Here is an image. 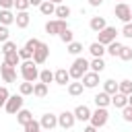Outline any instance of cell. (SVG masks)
Returning a JSON list of instances; mask_svg holds the SVG:
<instances>
[{"instance_id": "1", "label": "cell", "mask_w": 132, "mask_h": 132, "mask_svg": "<svg viewBox=\"0 0 132 132\" xmlns=\"http://www.w3.org/2000/svg\"><path fill=\"white\" fill-rule=\"evenodd\" d=\"M89 70H91L89 60H87V58H82V56H76V58H74V62H72V66L68 68L70 78H74V80H80V78H82V74H87Z\"/></svg>"}, {"instance_id": "2", "label": "cell", "mask_w": 132, "mask_h": 132, "mask_svg": "<svg viewBox=\"0 0 132 132\" xmlns=\"http://www.w3.org/2000/svg\"><path fill=\"white\" fill-rule=\"evenodd\" d=\"M39 64H35L33 60H23L21 62V76L23 80H29V82H35L39 80V70H37Z\"/></svg>"}, {"instance_id": "3", "label": "cell", "mask_w": 132, "mask_h": 132, "mask_svg": "<svg viewBox=\"0 0 132 132\" xmlns=\"http://www.w3.org/2000/svg\"><path fill=\"white\" fill-rule=\"evenodd\" d=\"M107 120H109V113H107V107H97L93 113H91V126H95L97 130L99 128H103L105 124H107Z\"/></svg>"}, {"instance_id": "4", "label": "cell", "mask_w": 132, "mask_h": 132, "mask_svg": "<svg viewBox=\"0 0 132 132\" xmlns=\"http://www.w3.org/2000/svg\"><path fill=\"white\" fill-rule=\"evenodd\" d=\"M23 103H25V99H23L21 93H19V95H10L8 101H6V105H4V109H6L10 116H16V113L23 109Z\"/></svg>"}, {"instance_id": "5", "label": "cell", "mask_w": 132, "mask_h": 132, "mask_svg": "<svg viewBox=\"0 0 132 132\" xmlns=\"http://www.w3.org/2000/svg\"><path fill=\"white\" fill-rule=\"evenodd\" d=\"M113 14L122 23H130L132 21V10H130V4H126V2H118L113 6Z\"/></svg>"}, {"instance_id": "6", "label": "cell", "mask_w": 132, "mask_h": 132, "mask_svg": "<svg viewBox=\"0 0 132 132\" xmlns=\"http://www.w3.org/2000/svg\"><path fill=\"white\" fill-rule=\"evenodd\" d=\"M64 29H68L66 19H54V21H47L45 23V33L47 35H60Z\"/></svg>"}, {"instance_id": "7", "label": "cell", "mask_w": 132, "mask_h": 132, "mask_svg": "<svg viewBox=\"0 0 132 132\" xmlns=\"http://www.w3.org/2000/svg\"><path fill=\"white\" fill-rule=\"evenodd\" d=\"M116 35H118V31H116V27H105V29H101L99 33H97V41L99 43H103V45H109L111 41H116Z\"/></svg>"}, {"instance_id": "8", "label": "cell", "mask_w": 132, "mask_h": 132, "mask_svg": "<svg viewBox=\"0 0 132 132\" xmlns=\"http://www.w3.org/2000/svg\"><path fill=\"white\" fill-rule=\"evenodd\" d=\"M74 124H76V116H74V111L64 109V111L58 116V126H60V128H64V130H70Z\"/></svg>"}, {"instance_id": "9", "label": "cell", "mask_w": 132, "mask_h": 132, "mask_svg": "<svg viewBox=\"0 0 132 132\" xmlns=\"http://www.w3.org/2000/svg\"><path fill=\"white\" fill-rule=\"evenodd\" d=\"M47 56H50V45L41 41V43L37 45V50L33 52V62H35V64H45V62H47Z\"/></svg>"}, {"instance_id": "10", "label": "cell", "mask_w": 132, "mask_h": 132, "mask_svg": "<svg viewBox=\"0 0 132 132\" xmlns=\"http://www.w3.org/2000/svg\"><path fill=\"white\" fill-rule=\"evenodd\" d=\"M0 74H2V80L4 82H14L16 80V68L10 66V64H6V62L0 64Z\"/></svg>"}, {"instance_id": "11", "label": "cell", "mask_w": 132, "mask_h": 132, "mask_svg": "<svg viewBox=\"0 0 132 132\" xmlns=\"http://www.w3.org/2000/svg\"><path fill=\"white\" fill-rule=\"evenodd\" d=\"M82 85H85V89H95L101 80H99V72H93V70H89L87 74H82Z\"/></svg>"}, {"instance_id": "12", "label": "cell", "mask_w": 132, "mask_h": 132, "mask_svg": "<svg viewBox=\"0 0 132 132\" xmlns=\"http://www.w3.org/2000/svg\"><path fill=\"white\" fill-rule=\"evenodd\" d=\"M39 124H41V128H43V130H50V132H52V130L58 126V116H54V113H50V111H47V113H43V116H41Z\"/></svg>"}, {"instance_id": "13", "label": "cell", "mask_w": 132, "mask_h": 132, "mask_svg": "<svg viewBox=\"0 0 132 132\" xmlns=\"http://www.w3.org/2000/svg\"><path fill=\"white\" fill-rule=\"evenodd\" d=\"M54 82L60 85V87L68 85V82H70V72H68L66 68H58V70L54 72Z\"/></svg>"}, {"instance_id": "14", "label": "cell", "mask_w": 132, "mask_h": 132, "mask_svg": "<svg viewBox=\"0 0 132 132\" xmlns=\"http://www.w3.org/2000/svg\"><path fill=\"white\" fill-rule=\"evenodd\" d=\"M14 23H16V27H19V29H27V27H29V23H31L29 12H27V10H16Z\"/></svg>"}, {"instance_id": "15", "label": "cell", "mask_w": 132, "mask_h": 132, "mask_svg": "<svg viewBox=\"0 0 132 132\" xmlns=\"http://www.w3.org/2000/svg\"><path fill=\"white\" fill-rule=\"evenodd\" d=\"M91 109L87 105H76L74 107V116H76V122H89L91 120Z\"/></svg>"}, {"instance_id": "16", "label": "cell", "mask_w": 132, "mask_h": 132, "mask_svg": "<svg viewBox=\"0 0 132 132\" xmlns=\"http://www.w3.org/2000/svg\"><path fill=\"white\" fill-rule=\"evenodd\" d=\"M93 101H95L97 107H107V105H111V95L105 93V91H99V93L93 97Z\"/></svg>"}, {"instance_id": "17", "label": "cell", "mask_w": 132, "mask_h": 132, "mask_svg": "<svg viewBox=\"0 0 132 132\" xmlns=\"http://www.w3.org/2000/svg\"><path fill=\"white\" fill-rule=\"evenodd\" d=\"M89 27H91V31L99 33L101 29H105V27H107V21H105V16H91Z\"/></svg>"}, {"instance_id": "18", "label": "cell", "mask_w": 132, "mask_h": 132, "mask_svg": "<svg viewBox=\"0 0 132 132\" xmlns=\"http://www.w3.org/2000/svg\"><path fill=\"white\" fill-rule=\"evenodd\" d=\"M111 105L113 107H118V109H124L126 105H128V95H124V93H116V95H111Z\"/></svg>"}, {"instance_id": "19", "label": "cell", "mask_w": 132, "mask_h": 132, "mask_svg": "<svg viewBox=\"0 0 132 132\" xmlns=\"http://www.w3.org/2000/svg\"><path fill=\"white\" fill-rule=\"evenodd\" d=\"M14 16H16V14H14L12 10H8V8H0V25H6V27L12 25V23H14Z\"/></svg>"}, {"instance_id": "20", "label": "cell", "mask_w": 132, "mask_h": 132, "mask_svg": "<svg viewBox=\"0 0 132 132\" xmlns=\"http://www.w3.org/2000/svg\"><path fill=\"white\" fill-rule=\"evenodd\" d=\"M89 52H91V56H93V58H103V54H105L107 50H105V45H103V43L93 41V43L89 45Z\"/></svg>"}, {"instance_id": "21", "label": "cell", "mask_w": 132, "mask_h": 132, "mask_svg": "<svg viewBox=\"0 0 132 132\" xmlns=\"http://www.w3.org/2000/svg\"><path fill=\"white\" fill-rule=\"evenodd\" d=\"M56 6H58V4H54V2H50V0H43L41 6H39V12L45 14V16H52V14H56Z\"/></svg>"}, {"instance_id": "22", "label": "cell", "mask_w": 132, "mask_h": 132, "mask_svg": "<svg viewBox=\"0 0 132 132\" xmlns=\"http://www.w3.org/2000/svg\"><path fill=\"white\" fill-rule=\"evenodd\" d=\"M82 91H85V85H82V80L68 82V93H70L72 97H78V95H82Z\"/></svg>"}, {"instance_id": "23", "label": "cell", "mask_w": 132, "mask_h": 132, "mask_svg": "<svg viewBox=\"0 0 132 132\" xmlns=\"http://www.w3.org/2000/svg\"><path fill=\"white\" fill-rule=\"evenodd\" d=\"M4 62H6V64H10V66H14V68H16V66H21V62H23V60H21V56H19V50H16V52L6 54V56H4Z\"/></svg>"}, {"instance_id": "24", "label": "cell", "mask_w": 132, "mask_h": 132, "mask_svg": "<svg viewBox=\"0 0 132 132\" xmlns=\"http://www.w3.org/2000/svg\"><path fill=\"white\" fill-rule=\"evenodd\" d=\"M118 89H120V82H116L113 78H107V80H103V91H105V93H109V95H116V93H118Z\"/></svg>"}, {"instance_id": "25", "label": "cell", "mask_w": 132, "mask_h": 132, "mask_svg": "<svg viewBox=\"0 0 132 132\" xmlns=\"http://www.w3.org/2000/svg\"><path fill=\"white\" fill-rule=\"evenodd\" d=\"M47 91H50V89H47V85H45V82H41V80H39V82H35V87H33V95H35V97H39V99L47 97Z\"/></svg>"}, {"instance_id": "26", "label": "cell", "mask_w": 132, "mask_h": 132, "mask_svg": "<svg viewBox=\"0 0 132 132\" xmlns=\"http://www.w3.org/2000/svg\"><path fill=\"white\" fill-rule=\"evenodd\" d=\"M31 120H33V113H31L29 109H25V107H23V109H21V111L16 113V122H19L21 126H25V124H29Z\"/></svg>"}, {"instance_id": "27", "label": "cell", "mask_w": 132, "mask_h": 132, "mask_svg": "<svg viewBox=\"0 0 132 132\" xmlns=\"http://www.w3.org/2000/svg\"><path fill=\"white\" fill-rule=\"evenodd\" d=\"M89 66H91L93 72H99V74L105 70V62H103V58H93V60L89 62Z\"/></svg>"}, {"instance_id": "28", "label": "cell", "mask_w": 132, "mask_h": 132, "mask_svg": "<svg viewBox=\"0 0 132 132\" xmlns=\"http://www.w3.org/2000/svg\"><path fill=\"white\" fill-rule=\"evenodd\" d=\"M105 50H107V54H109V56L118 58V56H120V52H122V43H120V41H111L109 45H105Z\"/></svg>"}, {"instance_id": "29", "label": "cell", "mask_w": 132, "mask_h": 132, "mask_svg": "<svg viewBox=\"0 0 132 132\" xmlns=\"http://www.w3.org/2000/svg\"><path fill=\"white\" fill-rule=\"evenodd\" d=\"M56 16H58V19H68V16H70V6H66L64 2L58 4V6H56Z\"/></svg>"}, {"instance_id": "30", "label": "cell", "mask_w": 132, "mask_h": 132, "mask_svg": "<svg viewBox=\"0 0 132 132\" xmlns=\"http://www.w3.org/2000/svg\"><path fill=\"white\" fill-rule=\"evenodd\" d=\"M33 87H35V82H29V80H25V82H21L19 85V93L25 97V95H33Z\"/></svg>"}, {"instance_id": "31", "label": "cell", "mask_w": 132, "mask_h": 132, "mask_svg": "<svg viewBox=\"0 0 132 132\" xmlns=\"http://www.w3.org/2000/svg\"><path fill=\"white\" fill-rule=\"evenodd\" d=\"M66 50H68V54H72V56H78V54L82 52V43H80V41H70V43L66 45Z\"/></svg>"}, {"instance_id": "32", "label": "cell", "mask_w": 132, "mask_h": 132, "mask_svg": "<svg viewBox=\"0 0 132 132\" xmlns=\"http://www.w3.org/2000/svg\"><path fill=\"white\" fill-rule=\"evenodd\" d=\"M39 80H41V82H45V85L54 82V72H52L50 68H45V70H39Z\"/></svg>"}, {"instance_id": "33", "label": "cell", "mask_w": 132, "mask_h": 132, "mask_svg": "<svg viewBox=\"0 0 132 132\" xmlns=\"http://www.w3.org/2000/svg\"><path fill=\"white\" fill-rule=\"evenodd\" d=\"M122 62H130L132 60V47L130 45H122V52H120V56H118Z\"/></svg>"}, {"instance_id": "34", "label": "cell", "mask_w": 132, "mask_h": 132, "mask_svg": "<svg viewBox=\"0 0 132 132\" xmlns=\"http://www.w3.org/2000/svg\"><path fill=\"white\" fill-rule=\"evenodd\" d=\"M118 91L124 93V95H130V93H132V80H130V78L120 80V89H118Z\"/></svg>"}, {"instance_id": "35", "label": "cell", "mask_w": 132, "mask_h": 132, "mask_svg": "<svg viewBox=\"0 0 132 132\" xmlns=\"http://www.w3.org/2000/svg\"><path fill=\"white\" fill-rule=\"evenodd\" d=\"M23 128H25V132H41V130H43V128H41V124H39L37 120H31V122H29V124H25Z\"/></svg>"}, {"instance_id": "36", "label": "cell", "mask_w": 132, "mask_h": 132, "mask_svg": "<svg viewBox=\"0 0 132 132\" xmlns=\"http://www.w3.org/2000/svg\"><path fill=\"white\" fill-rule=\"evenodd\" d=\"M58 37H60V39H62V41H64L66 45H68L70 41H74V33H72L70 29H64V31H62V33H60Z\"/></svg>"}, {"instance_id": "37", "label": "cell", "mask_w": 132, "mask_h": 132, "mask_svg": "<svg viewBox=\"0 0 132 132\" xmlns=\"http://www.w3.org/2000/svg\"><path fill=\"white\" fill-rule=\"evenodd\" d=\"M16 50H19V47H16V43H14V41H10V39L2 43V54H4V56H6V54H10V52H16Z\"/></svg>"}, {"instance_id": "38", "label": "cell", "mask_w": 132, "mask_h": 132, "mask_svg": "<svg viewBox=\"0 0 132 132\" xmlns=\"http://www.w3.org/2000/svg\"><path fill=\"white\" fill-rule=\"evenodd\" d=\"M19 56H21V60H33V52H31L27 45L19 47Z\"/></svg>"}, {"instance_id": "39", "label": "cell", "mask_w": 132, "mask_h": 132, "mask_svg": "<svg viewBox=\"0 0 132 132\" xmlns=\"http://www.w3.org/2000/svg\"><path fill=\"white\" fill-rule=\"evenodd\" d=\"M126 39H132V21L130 23H124V27H122V31H120Z\"/></svg>"}, {"instance_id": "40", "label": "cell", "mask_w": 132, "mask_h": 132, "mask_svg": "<svg viewBox=\"0 0 132 132\" xmlns=\"http://www.w3.org/2000/svg\"><path fill=\"white\" fill-rule=\"evenodd\" d=\"M8 39H10L8 27H6V25H0V43H4V41H8Z\"/></svg>"}, {"instance_id": "41", "label": "cell", "mask_w": 132, "mask_h": 132, "mask_svg": "<svg viewBox=\"0 0 132 132\" xmlns=\"http://www.w3.org/2000/svg\"><path fill=\"white\" fill-rule=\"evenodd\" d=\"M8 97H10V93H8V89H6V87H0V107H4V105H6V101H8Z\"/></svg>"}, {"instance_id": "42", "label": "cell", "mask_w": 132, "mask_h": 132, "mask_svg": "<svg viewBox=\"0 0 132 132\" xmlns=\"http://www.w3.org/2000/svg\"><path fill=\"white\" fill-rule=\"evenodd\" d=\"M122 120L124 122H132V105H126L122 109Z\"/></svg>"}, {"instance_id": "43", "label": "cell", "mask_w": 132, "mask_h": 132, "mask_svg": "<svg viewBox=\"0 0 132 132\" xmlns=\"http://www.w3.org/2000/svg\"><path fill=\"white\" fill-rule=\"evenodd\" d=\"M31 4H29V0H14V8L16 10H27Z\"/></svg>"}, {"instance_id": "44", "label": "cell", "mask_w": 132, "mask_h": 132, "mask_svg": "<svg viewBox=\"0 0 132 132\" xmlns=\"http://www.w3.org/2000/svg\"><path fill=\"white\" fill-rule=\"evenodd\" d=\"M39 43H41V41H39V39H35V37H33V39H29V41H27V43H25V45H27V47H29V50H31V52H35V50H37V45H39Z\"/></svg>"}, {"instance_id": "45", "label": "cell", "mask_w": 132, "mask_h": 132, "mask_svg": "<svg viewBox=\"0 0 132 132\" xmlns=\"http://www.w3.org/2000/svg\"><path fill=\"white\" fill-rule=\"evenodd\" d=\"M12 6H14V0H0V8H8L10 10Z\"/></svg>"}, {"instance_id": "46", "label": "cell", "mask_w": 132, "mask_h": 132, "mask_svg": "<svg viewBox=\"0 0 132 132\" xmlns=\"http://www.w3.org/2000/svg\"><path fill=\"white\" fill-rule=\"evenodd\" d=\"M41 2H43V0H29V4H31V6H37V8L41 6Z\"/></svg>"}, {"instance_id": "47", "label": "cell", "mask_w": 132, "mask_h": 132, "mask_svg": "<svg viewBox=\"0 0 132 132\" xmlns=\"http://www.w3.org/2000/svg\"><path fill=\"white\" fill-rule=\"evenodd\" d=\"M89 4H91V6H101L103 0H89Z\"/></svg>"}, {"instance_id": "48", "label": "cell", "mask_w": 132, "mask_h": 132, "mask_svg": "<svg viewBox=\"0 0 132 132\" xmlns=\"http://www.w3.org/2000/svg\"><path fill=\"white\" fill-rule=\"evenodd\" d=\"M82 132H97V128H95V126H87Z\"/></svg>"}, {"instance_id": "49", "label": "cell", "mask_w": 132, "mask_h": 132, "mask_svg": "<svg viewBox=\"0 0 132 132\" xmlns=\"http://www.w3.org/2000/svg\"><path fill=\"white\" fill-rule=\"evenodd\" d=\"M128 105H132V93L128 95Z\"/></svg>"}, {"instance_id": "50", "label": "cell", "mask_w": 132, "mask_h": 132, "mask_svg": "<svg viewBox=\"0 0 132 132\" xmlns=\"http://www.w3.org/2000/svg\"><path fill=\"white\" fill-rule=\"evenodd\" d=\"M50 2H54V4H62L64 0H50Z\"/></svg>"}, {"instance_id": "51", "label": "cell", "mask_w": 132, "mask_h": 132, "mask_svg": "<svg viewBox=\"0 0 132 132\" xmlns=\"http://www.w3.org/2000/svg\"><path fill=\"white\" fill-rule=\"evenodd\" d=\"M41 132H50V130H41Z\"/></svg>"}, {"instance_id": "52", "label": "cell", "mask_w": 132, "mask_h": 132, "mask_svg": "<svg viewBox=\"0 0 132 132\" xmlns=\"http://www.w3.org/2000/svg\"><path fill=\"white\" fill-rule=\"evenodd\" d=\"M118 2H124V0H118Z\"/></svg>"}, {"instance_id": "53", "label": "cell", "mask_w": 132, "mask_h": 132, "mask_svg": "<svg viewBox=\"0 0 132 132\" xmlns=\"http://www.w3.org/2000/svg\"><path fill=\"white\" fill-rule=\"evenodd\" d=\"M130 10H132V6H130Z\"/></svg>"}]
</instances>
